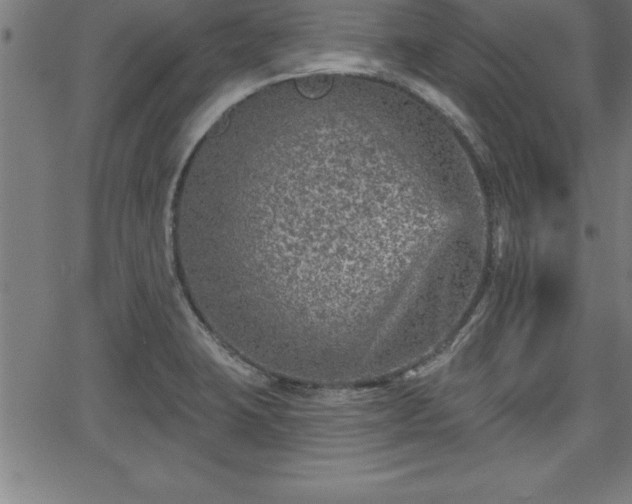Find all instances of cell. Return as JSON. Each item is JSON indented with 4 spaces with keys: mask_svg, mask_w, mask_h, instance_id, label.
<instances>
[{
    "mask_svg": "<svg viewBox=\"0 0 632 504\" xmlns=\"http://www.w3.org/2000/svg\"><path fill=\"white\" fill-rule=\"evenodd\" d=\"M362 151L271 136L229 174L209 252L230 307L277 330L345 341L388 325V293L410 255L373 197Z\"/></svg>",
    "mask_w": 632,
    "mask_h": 504,
    "instance_id": "1",
    "label": "cell"
}]
</instances>
